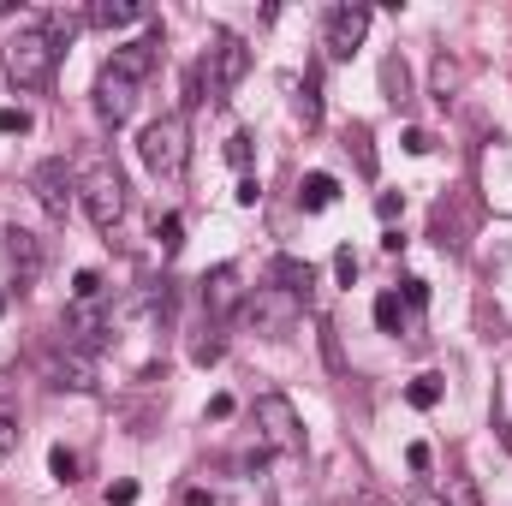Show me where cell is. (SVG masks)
I'll return each mask as SVG.
<instances>
[{"label":"cell","mask_w":512,"mask_h":506,"mask_svg":"<svg viewBox=\"0 0 512 506\" xmlns=\"http://www.w3.org/2000/svg\"><path fill=\"white\" fill-rule=\"evenodd\" d=\"M137 155H143V167H149L155 179H179V173H185V161H191V131H185V114H161V120H149L143 137H137Z\"/></svg>","instance_id":"6da1fadb"},{"label":"cell","mask_w":512,"mask_h":506,"mask_svg":"<svg viewBox=\"0 0 512 506\" xmlns=\"http://www.w3.org/2000/svg\"><path fill=\"white\" fill-rule=\"evenodd\" d=\"M54 60H60V48L48 42L42 24H36V30H18V36L6 42V78H12L18 90H42V84L54 78Z\"/></svg>","instance_id":"7a4b0ae2"},{"label":"cell","mask_w":512,"mask_h":506,"mask_svg":"<svg viewBox=\"0 0 512 506\" xmlns=\"http://www.w3.org/2000/svg\"><path fill=\"white\" fill-rule=\"evenodd\" d=\"M78 203H84L90 227L114 233V227H120V215H126V179H120V167L96 161V167H90V173L78 179Z\"/></svg>","instance_id":"3957f363"},{"label":"cell","mask_w":512,"mask_h":506,"mask_svg":"<svg viewBox=\"0 0 512 506\" xmlns=\"http://www.w3.org/2000/svg\"><path fill=\"white\" fill-rule=\"evenodd\" d=\"M251 417H256V441L268 447V453H304V423H298V411H292V399L286 393H262L251 405Z\"/></svg>","instance_id":"277c9868"},{"label":"cell","mask_w":512,"mask_h":506,"mask_svg":"<svg viewBox=\"0 0 512 506\" xmlns=\"http://www.w3.org/2000/svg\"><path fill=\"white\" fill-rule=\"evenodd\" d=\"M245 72H251V48H245L233 30H215V36H209V60H203L209 90H215V96H227V90H239V84H245Z\"/></svg>","instance_id":"5b68a950"},{"label":"cell","mask_w":512,"mask_h":506,"mask_svg":"<svg viewBox=\"0 0 512 506\" xmlns=\"http://www.w3.org/2000/svg\"><path fill=\"white\" fill-rule=\"evenodd\" d=\"M370 30V6H328L322 18V60H352L364 48Z\"/></svg>","instance_id":"8992f818"},{"label":"cell","mask_w":512,"mask_h":506,"mask_svg":"<svg viewBox=\"0 0 512 506\" xmlns=\"http://www.w3.org/2000/svg\"><path fill=\"white\" fill-rule=\"evenodd\" d=\"M108 328H114V316H108V298H72V304H66V346H78V352H96Z\"/></svg>","instance_id":"52a82bcc"},{"label":"cell","mask_w":512,"mask_h":506,"mask_svg":"<svg viewBox=\"0 0 512 506\" xmlns=\"http://www.w3.org/2000/svg\"><path fill=\"white\" fill-rule=\"evenodd\" d=\"M30 191H36V203H42L54 221H66V209L78 203V179L66 173V161H42V167L30 173Z\"/></svg>","instance_id":"ba28073f"},{"label":"cell","mask_w":512,"mask_h":506,"mask_svg":"<svg viewBox=\"0 0 512 506\" xmlns=\"http://www.w3.org/2000/svg\"><path fill=\"white\" fill-rule=\"evenodd\" d=\"M245 316L256 322V334H286L292 316H298V298L280 292V286H262L256 298H245Z\"/></svg>","instance_id":"9c48e42d"},{"label":"cell","mask_w":512,"mask_h":506,"mask_svg":"<svg viewBox=\"0 0 512 506\" xmlns=\"http://www.w3.org/2000/svg\"><path fill=\"white\" fill-rule=\"evenodd\" d=\"M131 108H137V84L102 66V78H96V114H102V126H126Z\"/></svg>","instance_id":"30bf717a"},{"label":"cell","mask_w":512,"mask_h":506,"mask_svg":"<svg viewBox=\"0 0 512 506\" xmlns=\"http://www.w3.org/2000/svg\"><path fill=\"white\" fill-rule=\"evenodd\" d=\"M245 304V286H239V268L227 262V268H215V274H203V310L209 316H233Z\"/></svg>","instance_id":"8fae6325"},{"label":"cell","mask_w":512,"mask_h":506,"mask_svg":"<svg viewBox=\"0 0 512 506\" xmlns=\"http://www.w3.org/2000/svg\"><path fill=\"white\" fill-rule=\"evenodd\" d=\"M155 36H143V42H126V48H114V60H108V72H120V78H131V84H143L149 72H155Z\"/></svg>","instance_id":"7c38bea8"},{"label":"cell","mask_w":512,"mask_h":506,"mask_svg":"<svg viewBox=\"0 0 512 506\" xmlns=\"http://www.w3.org/2000/svg\"><path fill=\"white\" fill-rule=\"evenodd\" d=\"M48 376H54V387H78V393H90V387H96V364H90V352L66 346V352L48 364Z\"/></svg>","instance_id":"4fadbf2b"},{"label":"cell","mask_w":512,"mask_h":506,"mask_svg":"<svg viewBox=\"0 0 512 506\" xmlns=\"http://www.w3.org/2000/svg\"><path fill=\"white\" fill-rule=\"evenodd\" d=\"M143 18V6L137 0H96L90 12H84V24H96V30H126Z\"/></svg>","instance_id":"5bb4252c"},{"label":"cell","mask_w":512,"mask_h":506,"mask_svg":"<svg viewBox=\"0 0 512 506\" xmlns=\"http://www.w3.org/2000/svg\"><path fill=\"white\" fill-rule=\"evenodd\" d=\"M274 280H280V292H292L298 304H310L316 268H310V262H298V256H280V262H274Z\"/></svg>","instance_id":"9a60e30c"},{"label":"cell","mask_w":512,"mask_h":506,"mask_svg":"<svg viewBox=\"0 0 512 506\" xmlns=\"http://www.w3.org/2000/svg\"><path fill=\"white\" fill-rule=\"evenodd\" d=\"M0 251H6L12 268H24V274H36V268H42V251H36V239H30L24 227H6V233H0Z\"/></svg>","instance_id":"2e32d148"},{"label":"cell","mask_w":512,"mask_h":506,"mask_svg":"<svg viewBox=\"0 0 512 506\" xmlns=\"http://www.w3.org/2000/svg\"><path fill=\"white\" fill-rule=\"evenodd\" d=\"M340 197V179L334 173H304V185H298V203L304 209H328Z\"/></svg>","instance_id":"e0dca14e"},{"label":"cell","mask_w":512,"mask_h":506,"mask_svg":"<svg viewBox=\"0 0 512 506\" xmlns=\"http://www.w3.org/2000/svg\"><path fill=\"white\" fill-rule=\"evenodd\" d=\"M42 30H48V42H54V48L66 54V42H72V36L84 30V12H48V18H42Z\"/></svg>","instance_id":"ac0fdd59"},{"label":"cell","mask_w":512,"mask_h":506,"mask_svg":"<svg viewBox=\"0 0 512 506\" xmlns=\"http://www.w3.org/2000/svg\"><path fill=\"white\" fill-rule=\"evenodd\" d=\"M304 126H322V72H304V96H298Z\"/></svg>","instance_id":"d6986e66"},{"label":"cell","mask_w":512,"mask_h":506,"mask_svg":"<svg viewBox=\"0 0 512 506\" xmlns=\"http://www.w3.org/2000/svg\"><path fill=\"white\" fill-rule=\"evenodd\" d=\"M382 90H387V102H405V96H411V72H405V60H399V54L382 66Z\"/></svg>","instance_id":"ffe728a7"},{"label":"cell","mask_w":512,"mask_h":506,"mask_svg":"<svg viewBox=\"0 0 512 506\" xmlns=\"http://www.w3.org/2000/svg\"><path fill=\"white\" fill-rule=\"evenodd\" d=\"M405 405H417V411H435L441 405V376H417L405 387Z\"/></svg>","instance_id":"44dd1931"},{"label":"cell","mask_w":512,"mask_h":506,"mask_svg":"<svg viewBox=\"0 0 512 506\" xmlns=\"http://www.w3.org/2000/svg\"><path fill=\"white\" fill-rule=\"evenodd\" d=\"M376 322H382V334H405V304H399V292H382V298H376Z\"/></svg>","instance_id":"7402d4cb"},{"label":"cell","mask_w":512,"mask_h":506,"mask_svg":"<svg viewBox=\"0 0 512 506\" xmlns=\"http://www.w3.org/2000/svg\"><path fill=\"white\" fill-rule=\"evenodd\" d=\"M48 471H54V483H78V453L54 447V453H48Z\"/></svg>","instance_id":"603a6c76"},{"label":"cell","mask_w":512,"mask_h":506,"mask_svg":"<svg viewBox=\"0 0 512 506\" xmlns=\"http://www.w3.org/2000/svg\"><path fill=\"white\" fill-rule=\"evenodd\" d=\"M18 435H24V429H18V411L0 399V453H12V447H18Z\"/></svg>","instance_id":"cb8c5ba5"},{"label":"cell","mask_w":512,"mask_h":506,"mask_svg":"<svg viewBox=\"0 0 512 506\" xmlns=\"http://www.w3.org/2000/svg\"><path fill=\"white\" fill-rule=\"evenodd\" d=\"M72 298H108V286H102V274H96V268H84V274L72 280Z\"/></svg>","instance_id":"d4e9b609"},{"label":"cell","mask_w":512,"mask_h":506,"mask_svg":"<svg viewBox=\"0 0 512 506\" xmlns=\"http://www.w3.org/2000/svg\"><path fill=\"white\" fill-rule=\"evenodd\" d=\"M155 239H161V251L173 256V251H179V245H185V221H179V215H167V221H161V233H155Z\"/></svg>","instance_id":"484cf974"},{"label":"cell","mask_w":512,"mask_h":506,"mask_svg":"<svg viewBox=\"0 0 512 506\" xmlns=\"http://www.w3.org/2000/svg\"><path fill=\"white\" fill-rule=\"evenodd\" d=\"M137 495H143V489H137L131 477H120V483H108V506H137Z\"/></svg>","instance_id":"4316f807"},{"label":"cell","mask_w":512,"mask_h":506,"mask_svg":"<svg viewBox=\"0 0 512 506\" xmlns=\"http://www.w3.org/2000/svg\"><path fill=\"white\" fill-rule=\"evenodd\" d=\"M12 131H30V114L24 108H0V137H12Z\"/></svg>","instance_id":"83f0119b"},{"label":"cell","mask_w":512,"mask_h":506,"mask_svg":"<svg viewBox=\"0 0 512 506\" xmlns=\"http://www.w3.org/2000/svg\"><path fill=\"white\" fill-rule=\"evenodd\" d=\"M352 143H358V167H364V173H376V149H370V131H352Z\"/></svg>","instance_id":"f1b7e54d"},{"label":"cell","mask_w":512,"mask_h":506,"mask_svg":"<svg viewBox=\"0 0 512 506\" xmlns=\"http://www.w3.org/2000/svg\"><path fill=\"white\" fill-rule=\"evenodd\" d=\"M376 215H382V221H399V215H405V197H393V191L376 197Z\"/></svg>","instance_id":"f546056e"},{"label":"cell","mask_w":512,"mask_h":506,"mask_svg":"<svg viewBox=\"0 0 512 506\" xmlns=\"http://www.w3.org/2000/svg\"><path fill=\"white\" fill-rule=\"evenodd\" d=\"M227 161H233V167H245V161H251V143H245V137H239V131H233V137H227Z\"/></svg>","instance_id":"4dcf8cb0"},{"label":"cell","mask_w":512,"mask_h":506,"mask_svg":"<svg viewBox=\"0 0 512 506\" xmlns=\"http://www.w3.org/2000/svg\"><path fill=\"white\" fill-rule=\"evenodd\" d=\"M334 274H340V280L352 286V280H358V256H352V251H340V256H334Z\"/></svg>","instance_id":"1f68e13d"},{"label":"cell","mask_w":512,"mask_h":506,"mask_svg":"<svg viewBox=\"0 0 512 506\" xmlns=\"http://www.w3.org/2000/svg\"><path fill=\"white\" fill-rule=\"evenodd\" d=\"M405 149H411V155H429V149H435V137H429V131H405Z\"/></svg>","instance_id":"d6a6232c"},{"label":"cell","mask_w":512,"mask_h":506,"mask_svg":"<svg viewBox=\"0 0 512 506\" xmlns=\"http://www.w3.org/2000/svg\"><path fill=\"white\" fill-rule=\"evenodd\" d=\"M405 465H411V471H429V447H423V441H411V447H405Z\"/></svg>","instance_id":"836d02e7"},{"label":"cell","mask_w":512,"mask_h":506,"mask_svg":"<svg viewBox=\"0 0 512 506\" xmlns=\"http://www.w3.org/2000/svg\"><path fill=\"white\" fill-rule=\"evenodd\" d=\"M405 506H447V495H435V489H411Z\"/></svg>","instance_id":"e575fe53"},{"label":"cell","mask_w":512,"mask_h":506,"mask_svg":"<svg viewBox=\"0 0 512 506\" xmlns=\"http://www.w3.org/2000/svg\"><path fill=\"white\" fill-rule=\"evenodd\" d=\"M209 417H215V423L233 417V393H215V399H209Z\"/></svg>","instance_id":"d590c367"},{"label":"cell","mask_w":512,"mask_h":506,"mask_svg":"<svg viewBox=\"0 0 512 506\" xmlns=\"http://www.w3.org/2000/svg\"><path fill=\"white\" fill-rule=\"evenodd\" d=\"M221 352H227V346H221V340H203V346H197V364H215V358H221Z\"/></svg>","instance_id":"8d00e7d4"},{"label":"cell","mask_w":512,"mask_h":506,"mask_svg":"<svg viewBox=\"0 0 512 506\" xmlns=\"http://www.w3.org/2000/svg\"><path fill=\"white\" fill-rule=\"evenodd\" d=\"M233 197H239V203H245V209H251L256 197H262V191H256V179H239V191H233Z\"/></svg>","instance_id":"74e56055"},{"label":"cell","mask_w":512,"mask_h":506,"mask_svg":"<svg viewBox=\"0 0 512 506\" xmlns=\"http://www.w3.org/2000/svg\"><path fill=\"white\" fill-rule=\"evenodd\" d=\"M185 506H215V495L209 489H185Z\"/></svg>","instance_id":"f35d334b"},{"label":"cell","mask_w":512,"mask_h":506,"mask_svg":"<svg viewBox=\"0 0 512 506\" xmlns=\"http://www.w3.org/2000/svg\"><path fill=\"white\" fill-rule=\"evenodd\" d=\"M0 316H6V298H0Z\"/></svg>","instance_id":"ab89813d"}]
</instances>
